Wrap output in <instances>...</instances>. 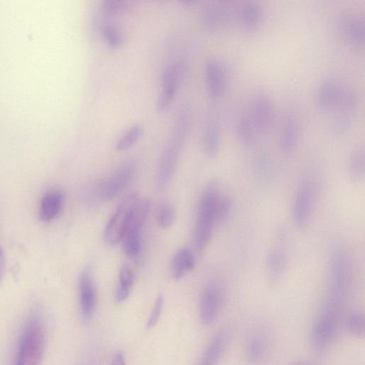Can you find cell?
Returning <instances> with one entry per match:
<instances>
[{
	"label": "cell",
	"mask_w": 365,
	"mask_h": 365,
	"mask_svg": "<svg viewBox=\"0 0 365 365\" xmlns=\"http://www.w3.org/2000/svg\"><path fill=\"white\" fill-rule=\"evenodd\" d=\"M190 124L191 112L185 107L177 115L170 141L161 158L157 174L158 185L161 188L167 186L173 179Z\"/></svg>",
	"instance_id": "1"
},
{
	"label": "cell",
	"mask_w": 365,
	"mask_h": 365,
	"mask_svg": "<svg viewBox=\"0 0 365 365\" xmlns=\"http://www.w3.org/2000/svg\"><path fill=\"white\" fill-rule=\"evenodd\" d=\"M45 350L44 324L38 313H33L23 332L15 365H42Z\"/></svg>",
	"instance_id": "2"
},
{
	"label": "cell",
	"mask_w": 365,
	"mask_h": 365,
	"mask_svg": "<svg viewBox=\"0 0 365 365\" xmlns=\"http://www.w3.org/2000/svg\"><path fill=\"white\" fill-rule=\"evenodd\" d=\"M219 197L218 185L209 182L204 188L196 218L194 242L198 251H204L210 242L216 221V207Z\"/></svg>",
	"instance_id": "3"
},
{
	"label": "cell",
	"mask_w": 365,
	"mask_h": 365,
	"mask_svg": "<svg viewBox=\"0 0 365 365\" xmlns=\"http://www.w3.org/2000/svg\"><path fill=\"white\" fill-rule=\"evenodd\" d=\"M137 193L126 196L108 222L105 231V241L114 245L121 241L133 211L140 199Z\"/></svg>",
	"instance_id": "4"
},
{
	"label": "cell",
	"mask_w": 365,
	"mask_h": 365,
	"mask_svg": "<svg viewBox=\"0 0 365 365\" xmlns=\"http://www.w3.org/2000/svg\"><path fill=\"white\" fill-rule=\"evenodd\" d=\"M137 167L138 162L135 159H128L123 162L114 172L99 186L98 190L99 198L103 202L113 200L134 177Z\"/></svg>",
	"instance_id": "5"
},
{
	"label": "cell",
	"mask_w": 365,
	"mask_h": 365,
	"mask_svg": "<svg viewBox=\"0 0 365 365\" xmlns=\"http://www.w3.org/2000/svg\"><path fill=\"white\" fill-rule=\"evenodd\" d=\"M275 107L268 94L258 92L253 99L251 119L259 135L267 134L275 121Z\"/></svg>",
	"instance_id": "6"
},
{
	"label": "cell",
	"mask_w": 365,
	"mask_h": 365,
	"mask_svg": "<svg viewBox=\"0 0 365 365\" xmlns=\"http://www.w3.org/2000/svg\"><path fill=\"white\" fill-rule=\"evenodd\" d=\"M313 198V181L306 179L298 187L294 198L292 216L297 228H304L307 226L311 215Z\"/></svg>",
	"instance_id": "7"
},
{
	"label": "cell",
	"mask_w": 365,
	"mask_h": 365,
	"mask_svg": "<svg viewBox=\"0 0 365 365\" xmlns=\"http://www.w3.org/2000/svg\"><path fill=\"white\" fill-rule=\"evenodd\" d=\"M223 301L222 289L217 285H208L204 290L200 301V320L204 325L213 324L217 319Z\"/></svg>",
	"instance_id": "8"
},
{
	"label": "cell",
	"mask_w": 365,
	"mask_h": 365,
	"mask_svg": "<svg viewBox=\"0 0 365 365\" xmlns=\"http://www.w3.org/2000/svg\"><path fill=\"white\" fill-rule=\"evenodd\" d=\"M180 75L181 66L177 64L169 65L163 70L161 76L162 90L156 103L158 112L165 111L172 104L177 91Z\"/></svg>",
	"instance_id": "9"
},
{
	"label": "cell",
	"mask_w": 365,
	"mask_h": 365,
	"mask_svg": "<svg viewBox=\"0 0 365 365\" xmlns=\"http://www.w3.org/2000/svg\"><path fill=\"white\" fill-rule=\"evenodd\" d=\"M338 28L343 38L351 45L362 48L365 43L364 19L354 13L343 14L338 20Z\"/></svg>",
	"instance_id": "10"
},
{
	"label": "cell",
	"mask_w": 365,
	"mask_h": 365,
	"mask_svg": "<svg viewBox=\"0 0 365 365\" xmlns=\"http://www.w3.org/2000/svg\"><path fill=\"white\" fill-rule=\"evenodd\" d=\"M80 308L85 320H90L96 305V292L92 273L87 268L81 273L79 279Z\"/></svg>",
	"instance_id": "11"
},
{
	"label": "cell",
	"mask_w": 365,
	"mask_h": 365,
	"mask_svg": "<svg viewBox=\"0 0 365 365\" xmlns=\"http://www.w3.org/2000/svg\"><path fill=\"white\" fill-rule=\"evenodd\" d=\"M205 77L209 96L214 100H218L225 93L226 77L223 68L217 59H207L205 64Z\"/></svg>",
	"instance_id": "12"
},
{
	"label": "cell",
	"mask_w": 365,
	"mask_h": 365,
	"mask_svg": "<svg viewBox=\"0 0 365 365\" xmlns=\"http://www.w3.org/2000/svg\"><path fill=\"white\" fill-rule=\"evenodd\" d=\"M301 135L300 121L293 111L284 117L281 131L279 143L281 150L285 154L293 152L299 143Z\"/></svg>",
	"instance_id": "13"
},
{
	"label": "cell",
	"mask_w": 365,
	"mask_h": 365,
	"mask_svg": "<svg viewBox=\"0 0 365 365\" xmlns=\"http://www.w3.org/2000/svg\"><path fill=\"white\" fill-rule=\"evenodd\" d=\"M237 12L229 3L212 5L204 9L202 14L203 23L209 29H217L237 17Z\"/></svg>",
	"instance_id": "14"
},
{
	"label": "cell",
	"mask_w": 365,
	"mask_h": 365,
	"mask_svg": "<svg viewBox=\"0 0 365 365\" xmlns=\"http://www.w3.org/2000/svg\"><path fill=\"white\" fill-rule=\"evenodd\" d=\"M230 339L229 332L222 329L216 333L197 365H218Z\"/></svg>",
	"instance_id": "15"
},
{
	"label": "cell",
	"mask_w": 365,
	"mask_h": 365,
	"mask_svg": "<svg viewBox=\"0 0 365 365\" xmlns=\"http://www.w3.org/2000/svg\"><path fill=\"white\" fill-rule=\"evenodd\" d=\"M64 193L60 190L47 191L42 198L40 217L45 223L54 220L61 213L64 203Z\"/></svg>",
	"instance_id": "16"
},
{
	"label": "cell",
	"mask_w": 365,
	"mask_h": 365,
	"mask_svg": "<svg viewBox=\"0 0 365 365\" xmlns=\"http://www.w3.org/2000/svg\"><path fill=\"white\" fill-rule=\"evenodd\" d=\"M341 87L334 80L325 81L317 93L318 107L324 112L336 108L341 91Z\"/></svg>",
	"instance_id": "17"
},
{
	"label": "cell",
	"mask_w": 365,
	"mask_h": 365,
	"mask_svg": "<svg viewBox=\"0 0 365 365\" xmlns=\"http://www.w3.org/2000/svg\"><path fill=\"white\" fill-rule=\"evenodd\" d=\"M150 210V202L147 198L139 199L131 216L124 237H140ZM123 238V239H124Z\"/></svg>",
	"instance_id": "18"
},
{
	"label": "cell",
	"mask_w": 365,
	"mask_h": 365,
	"mask_svg": "<svg viewBox=\"0 0 365 365\" xmlns=\"http://www.w3.org/2000/svg\"><path fill=\"white\" fill-rule=\"evenodd\" d=\"M221 144L220 128L216 120L208 117L204 124V145L207 154L211 158L218 155Z\"/></svg>",
	"instance_id": "19"
},
{
	"label": "cell",
	"mask_w": 365,
	"mask_h": 365,
	"mask_svg": "<svg viewBox=\"0 0 365 365\" xmlns=\"http://www.w3.org/2000/svg\"><path fill=\"white\" fill-rule=\"evenodd\" d=\"M286 256L285 253L279 249L270 252L267 258V276L272 285L278 284L282 279L286 267Z\"/></svg>",
	"instance_id": "20"
},
{
	"label": "cell",
	"mask_w": 365,
	"mask_h": 365,
	"mask_svg": "<svg viewBox=\"0 0 365 365\" xmlns=\"http://www.w3.org/2000/svg\"><path fill=\"white\" fill-rule=\"evenodd\" d=\"M195 259L188 249H181L174 255L172 262V272L175 280H181L195 268Z\"/></svg>",
	"instance_id": "21"
},
{
	"label": "cell",
	"mask_w": 365,
	"mask_h": 365,
	"mask_svg": "<svg viewBox=\"0 0 365 365\" xmlns=\"http://www.w3.org/2000/svg\"><path fill=\"white\" fill-rule=\"evenodd\" d=\"M237 18L246 29H255L262 22L263 13L259 6L254 3H248L237 10Z\"/></svg>",
	"instance_id": "22"
},
{
	"label": "cell",
	"mask_w": 365,
	"mask_h": 365,
	"mask_svg": "<svg viewBox=\"0 0 365 365\" xmlns=\"http://www.w3.org/2000/svg\"><path fill=\"white\" fill-rule=\"evenodd\" d=\"M267 350V343L260 336H252L246 347V359L250 365L260 364Z\"/></svg>",
	"instance_id": "23"
},
{
	"label": "cell",
	"mask_w": 365,
	"mask_h": 365,
	"mask_svg": "<svg viewBox=\"0 0 365 365\" xmlns=\"http://www.w3.org/2000/svg\"><path fill=\"white\" fill-rule=\"evenodd\" d=\"M237 129L241 142L247 146L253 144L257 135H259L251 117L248 116L240 117L237 122Z\"/></svg>",
	"instance_id": "24"
},
{
	"label": "cell",
	"mask_w": 365,
	"mask_h": 365,
	"mask_svg": "<svg viewBox=\"0 0 365 365\" xmlns=\"http://www.w3.org/2000/svg\"><path fill=\"white\" fill-rule=\"evenodd\" d=\"M345 327L348 334L357 338H364L365 334V318L362 313L354 311L345 319Z\"/></svg>",
	"instance_id": "25"
},
{
	"label": "cell",
	"mask_w": 365,
	"mask_h": 365,
	"mask_svg": "<svg viewBox=\"0 0 365 365\" xmlns=\"http://www.w3.org/2000/svg\"><path fill=\"white\" fill-rule=\"evenodd\" d=\"M365 170V154L364 149L359 147L355 149L349 159V171L353 180H362L364 177Z\"/></svg>",
	"instance_id": "26"
},
{
	"label": "cell",
	"mask_w": 365,
	"mask_h": 365,
	"mask_svg": "<svg viewBox=\"0 0 365 365\" xmlns=\"http://www.w3.org/2000/svg\"><path fill=\"white\" fill-rule=\"evenodd\" d=\"M358 105L356 93L350 88L341 87L336 108L342 112H353Z\"/></svg>",
	"instance_id": "27"
},
{
	"label": "cell",
	"mask_w": 365,
	"mask_h": 365,
	"mask_svg": "<svg viewBox=\"0 0 365 365\" xmlns=\"http://www.w3.org/2000/svg\"><path fill=\"white\" fill-rule=\"evenodd\" d=\"M143 128L140 124H135L131 126L121 137L117 144L116 149L123 151L128 149L135 144L142 137Z\"/></svg>",
	"instance_id": "28"
},
{
	"label": "cell",
	"mask_w": 365,
	"mask_h": 365,
	"mask_svg": "<svg viewBox=\"0 0 365 365\" xmlns=\"http://www.w3.org/2000/svg\"><path fill=\"white\" fill-rule=\"evenodd\" d=\"M353 112H341L334 119L333 123V130L336 135H342L346 134L354 124Z\"/></svg>",
	"instance_id": "29"
},
{
	"label": "cell",
	"mask_w": 365,
	"mask_h": 365,
	"mask_svg": "<svg viewBox=\"0 0 365 365\" xmlns=\"http://www.w3.org/2000/svg\"><path fill=\"white\" fill-rule=\"evenodd\" d=\"M103 36L112 48H118L123 44V37L119 29L113 24H105L103 29Z\"/></svg>",
	"instance_id": "30"
},
{
	"label": "cell",
	"mask_w": 365,
	"mask_h": 365,
	"mask_svg": "<svg viewBox=\"0 0 365 365\" xmlns=\"http://www.w3.org/2000/svg\"><path fill=\"white\" fill-rule=\"evenodd\" d=\"M175 219L176 210L173 206L165 204L160 209L158 214V222L162 228L167 229L172 226Z\"/></svg>",
	"instance_id": "31"
},
{
	"label": "cell",
	"mask_w": 365,
	"mask_h": 365,
	"mask_svg": "<svg viewBox=\"0 0 365 365\" xmlns=\"http://www.w3.org/2000/svg\"><path fill=\"white\" fill-rule=\"evenodd\" d=\"M128 8V5L121 0H107L103 5V13L105 17H113L121 15Z\"/></svg>",
	"instance_id": "32"
},
{
	"label": "cell",
	"mask_w": 365,
	"mask_h": 365,
	"mask_svg": "<svg viewBox=\"0 0 365 365\" xmlns=\"http://www.w3.org/2000/svg\"><path fill=\"white\" fill-rule=\"evenodd\" d=\"M232 201L227 195H220L216 207V221L221 222L225 220L232 211Z\"/></svg>",
	"instance_id": "33"
},
{
	"label": "cell",
	"mask_w": 365,
	"mask_h": 365,
	"mask_svg": "<svg viewBox=\"0 0 365 365\" xmlns=\"http://www.w3.org/2000/svg\"><path fill=\"white\" fill-rule=\"evenodd\" d=\"M124 241V250L126 255L130 258L137 256L140 252L141 244L139 237H125Z\"/></svg>",
	"instance_id": "34"
},
{
	"label": "cell",
	"mask_w": 365,
	"mask_h": 365,
	"mask_svg": "<svg viewBox=\"0 0 365 365\" xmlns=\"http://www.w3.org/2000/svg\"><path fill=\"white\" fill-rule=\"evenodd\" d=\"M135 283V274L128 267H123L119 273V286L131 290Z\"/></svg>",
	"instance_id": "35"
},
{
	"label": "cell",
	"mask_w": 365,
	"mask_h": 365,
	"mask_svg": "<svg viewBox=\"0 0 365 365\" xmlns=\"http://www.w3.org/2000/svg\"><path fill=\"white\" fill-rule=\"evenodd\" d=\"M163 306V297L162 295H158L156 298V301L153 309L152 313H151V315L148 320L147 324V329H152L156 324L157 323Z\"/></svg>",
	"instance_id": "36"
},
{
	"label": "cell",
	"mask_w": 365,
	"mask_h": 365,
	"mask_svg": "<svg viewBox=\"0 0 365 365\" xmlns=\"http://www.w3.org/2000/svg\"><path fill=\"white\" fill-rule=\"evenodd\" d=\"M6 262L5 253L1 247H0V285H1L6 275Z\"/></svg>",
	"instance_id": "37"
},
{
	"label": "cell",
	"mask_w": 365,
	"mask_h": 365,
	"mask_svg": "<svg viewBox=\"0 0 365 365\" xmlns=\"http://www.w3.org/2000/svg\"><path fill=\"white\" fill-rule=\"evenodd\" d=\"M125 357L121 352H117L113 359L111 365H125Z\"/></svg>",
	"instance_id": "38"
},
{
	"label": "cell",
	"mask_w": 365,
	"mask_h": 365,
	"mask_svg": "<svg viewBox=\"0 0 365 365\" xmlns=\"http://www.w3.org/2000/svg\"><path fill=\"white\" fill-rule=\"evenodd\" d=\"M290 365H316L315 363L307 360H299L292 363Z\"/></svg>",
	"instance_id": "39"
}]
</instances>
